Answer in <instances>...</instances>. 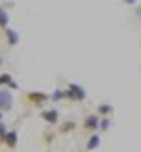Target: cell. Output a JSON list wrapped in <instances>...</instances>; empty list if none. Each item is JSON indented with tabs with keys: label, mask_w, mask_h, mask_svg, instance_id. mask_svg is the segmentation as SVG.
<instances>
[{
	"label": "cell",
	"mask_w": 141,
	"mask_h": 152,
	"mask_svg": "<svg viewBox=\"0 0 141 152\" xmlns=\"http://www.w3.org/2000/svg\"><path fill=\"white\" fill-rule=\"evenodd\" d=\"M86 96H88V90L81 84H68L66 86V101L79 103V101H86Z\"/></svg>",
	"instance_id": "1"
},
{
	"label": "cell",
	"mask_w": 141,
	"mask_h": 152,
	"mask_svg": "<svg viewBox=\"0 0 141 152\" xmlns=\"http://www.w3.org/2000/svg\"><path fill=\"white\" fill-rule=\"evenodd\" d=\"M0 13H2V4H0Z\"/></svg>",
	"instance_id": "20"
},
{
	"label": "cell",
	"mask_w": 141,
	"mask_h": 152,
	"mask_svg": "<svg viewBox=\"0 0 141 152\" xmlns=\"http://www.w3.org/2000/svg\"><path fill=\"white\" fill-rule=\"evenodd\" d=\"M77 124H75V120H64L62 124H60V133L62 135H66V133H70V131H73Z\"/></svg>",
	"instance_id": "11"
},
{
	"label": "cell",
	"mask_w": 141,
	"mask_h": 152,
	"mask_svg": "<svg viewBox=\"0 0 141 152\" xmlns=\"http://www.w3.org/2000/svg\"><path fill=\"white\" fill-rule=\"evenodd\" d=\"M0 88H9L13 92V90H19V84L11 73H0Z\"/></svg>",
	"instance_id": "5"
},
{
	"label": "cell",
	"mask_w": 141,
	"mask_h": 152,
	"mask_svg": "<svg viewBox=\"0 0 141 152\" xmlns=\"http://www.w3.org/2000/svg\"><path fill=\"white\" fill-rule=\"evenodd\" d=\"M9 109H13V94L9 88H0V111L7 114Z\"/></svg>",
	"instance_id": "2"
},
{
	"label": "cell",
	"mask_w": 141,
	"mask_h": 152,
	"mask_svg": "<svg viewBox=\"0 0 141 152\" xmlns=\"http://www.w3.org/2000/svg\"><path fill=\"white\" fill-rule=\"evenodd\" d=\"M98 146H100V135H96V133L90 135V137H88V144H86V150L92 152V150H96Z\"/></svg>",
	"instance_id": "10"
},
{
	"label": "cell",
	"mask_w": 141,
	"mask_h": 152,
	"mask_svg": "<svg viewBox=\"0 0 141 152\" xmlns=\"http://www.w3.org/2000/svg\"><path fill=\"white\" fill-rule=\"evenodd\" d=\"M126 4H137V0H124Z\"/></svg>",
	"instance_id": "17"
},
{
	"label": "cell",
	"mask_w": 141,
	"mask_h": 152,
	"mask_svg": "<svg viewBox=\"0 0 141 152\" xmlns=\"http://www.w3.org/2000/svg\"><path fill=\"white\" fill-rule=\"evenodd\" d=\"M0 66H2V56H0Z\"/></svg>",
	"instance_id": "18"
},
{
	"label": "cell",
	"mask_w": 141,
	"mask_h": 152,
	"mask_svg": "<svg viewBox=\"0 0 141 152\" xmlns=\"http://www.w3.org/2000/svg\"><path fill=\"white\" fill-rule=\"evenodd\" d=\"M0 28H9V13L4 11V9H2V13H0Z\"/></svg>",
	"instance_id": "13"
},
{
	"label": "cell",
	"mask_w": 141,
	"mask_h": 152,
	"mask_svg": "<svg viewBox=\"0 0 141 152\" xmlns=\"http://www.w3.org/2000/svg\"><path fill=\"white\" fill-rule=\"evenodd\" d=\"M7 131H9L7 124L2 122V120H0V144H2V139H4V135H7Z\"/></svg>",
	"instance_id": "15"
},
{
	"label": "cell",
	"mask_w": 141,
	"mask_h": 152,
	"mask_svg": "<svg viewBox=\"0 0 141 152\" xmlns=\"http://www.w3.org/2000/svg\"><path fill=\"white\" fill-rule=\"evenodd\" d=\"M98 116L96 114H92V116H88L86 120H84V126H86V131H92V133H94V131H98Z\"/></svg>",
	"instance_id": "7"
},
{
	"label": "cell",
	"mask_w": 141,
	"mask_h": 152,
	"mask_svg": "<svg viewBox=\"0 0 141 152\" xmlns=\"http://www.w3.org/2000/svg\"><path fill=\"white\" fill-rule=\"evenodd\" d=\"M109 126H111V120L109 118H100L98 120V131H107Z\"/></svg>",
	"instance_id": "14"
},
{
	"label": "cell",
	"mask_w": 141,
	"mask_h": 152,
	"mask_svg": "<svg viewBox=\"0 0 141 152\" xmlns=\"http://www.w3.org/2000/svg\"><path fill=\"white\" fill-rule=\"evenodd\" d=\"M2 116H4V114H2V111H0V120H2Z\"/></svg>",
	"instance_id": "19"
},
{
	"label": "cell",
	"mask_w": 141,
	"mask_h": 152,
	"mask_svg": "<svg viewBox=\"0 0 141 152\" xmlns=\"http://www.w3.org/2000/svg\"><path fill=\"white\" fill-rule=\"evenodd\" d=\"M4 37H7V43L9 45H17L19 43V32L13 28H4Z\"/></svg>",
	"instance_id": "8"
},
{
	"label": "cell",
	"mask_w": 141,
	"mask_h": 152,
	"mask_svg": "<svg viewBox=\"0 0 141 152\" xmlns=\"http://www.w3.org/2000/svg\"><path fill=\"white\" fill-rule=\"evenodd\" d=\"M41 118L45 120L49 126H54V124H58V122H60V111H58V109H54V107H52V109H43V111H41Z\"/></svg>",
	"instance_id": "4"
},
{
	"label": "cell",
	"mask_w": 141,
	"mask_h": 152,
	"mask_svg": "<svg viewBox=\"0 0 141 152\" xmlns=\"http://www.w3.org/2000/svg\"><path fill=\"white\" fill-rule=\"evenodd\" d=\"M49 101H66V90H54L49 94Z\"/></svg>",
	"instance_id": "12"
},
{
	"label": "cell",
	"mask_w": 141,
	"mask_h": 152,
	"mask_svg": "<svg viewBox=\"0 0 141 152\" xmlns=\"http://www.w3.org/2000/svg\"><path fill=\"white\" fill-rule=\"evenodd\" d=\"M17 141H19V133H17V131H7V135H4V139H2V144H4L7 148H15V146H17Z\"/></svg>",
	"instance_id": "6"
},
{
	"label": "cell",
	"mask_w": 141,
	"mask_h": 152,
	"mask_svg": "<svg viewBox=\"0 0 141 152\" xmlns=\"http://www.w3.org/2000/svg\"><path fill=\"white\" fill-rule=\"evenodd\" d=\"M111 114H113V107L109 105V103H100V105L96 107V116H98V118H109Z\"/></svg>",
	"instance_id": "9"
},
{
	"label": "cell",
	"mask_w": 141,
	"mask_h": 152,
	"mask_svg": "<svg viewBox=\"0 0 141 152\" xmlns=\"http://www.w3.org/2000/svg\"><path fill=\"white\" fill-rule=\"evenodd\" d=\"M28 101H30L32 105L41 107V105H45L47 101H49V94H47V92H41V90H39V92H36V90H32V92H28Z\"/></svg>",
	"instance_id": "3"
},
{
	"label": "cell",
	"mask_w": 141,
	"mask_h": 152,
	"mask_svg": "<svg viewBox=\"0 0 141 152\" xmlns=\"http://www.w3.org/2000/svg\"><path fill=\"white\" fill-rule=\"evenodd\" d=\"M56 135L52 133V131H49V133H45V141H47V144H52V139H54Z\"/></svg>",
	"instance_id": "16"
}]
</instances>
